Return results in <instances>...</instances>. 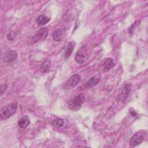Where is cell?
Returning <instances> with one entry per match:
<instances>
[{"label": "cell", "instance_id": "1", "mask_svg": "<svg viewBox=\"0 0 148 148\" xmlns=\"http://www.w3.org/2000/svg\"><path fill=\"white\" fill-rule=\"evenodd\" d=\"M17 108V104L14 103H10L3 106L0 111V119L1 120H6L12 116L16 112Z\"/></svg>", "mask_w": 148, "mask_h": 148}, {"label": "cell", "instance_id": "2", "mask_svg": "<svg viewBox=\"0 0 148 148\" xmlns=\"http://www.w3.org/2000/svg\"><path fill=\"white\" fill-rule=\"evenodd\" d=\"M84 100V95L80 94L75 97L74 98L70 100L68 103L67 106L68 109L72 110H77L80 109L83 103Z\"/></svg>", "mask_w": 148, "mask_h": 148}, {"label": "cell", "instance_id": "3", "mask_svg": "<svg viewBox=\"0 0 148 148\" xmlns=\"http://www.w3.org/2000/svg\"><path fill=\"white\" fill-rule=\"evenodd\" d=\"M146 134V131L144 130H141L137 132L131 138L129 141L130 146L133 147L140 145L144 140Z\"/></svg>", "mask_w": 148, "mask_h": 148}, {"label": "cell", "instance_id": "4", "mask_svg": "<svg viewBox=\"0 0 148 148\" xmlns=\"http://www.w3.org/2000/svg\"><path fill=\"white\" fill-rule=\"evenodd\" d=\"M49 33V30L46 27L41 28L38 31L29 39V42L31 44H35L39 41L45 40Z\"/></svg>", "mask_w": 148, "mask_h": 148}, {"label": "cell", "instance_id": "5", "mask_svg": "<svg viewBox=\"0 0 148 148\" xmlns=\"http://www.w3.org/2000/svg\"><path fill=\"white\" fill-rule=\"evenodd\" d=\"M81 76L79 74L72 75L63 85V88L65 90H71L75 88L80 82Z\"/></svg>", "mask_w": 148, "mask_h": 148}, {"label": "cell", "instance_id": "6", "mask_svg": "<svg viewBox=\"0 0 148 148\" xmlns=\"http://www.w3.org/2000/svg\"><path fill=\"white\" fill-rule=\"evenodd\" d=\"M17 59V53L15 50H10L4 55V60L9 64H14Z\"/></svg>", "mask_w": 148, "mask_h": 148}, {"label": "cell", "instance_id": "7", "mask_svg": "<svg viewBox=\"0 0 148 148\" xmlns=\"http://www.w3.org/2000/svg\"><path fill=\"white\" fill-rule=\"evenodd\" d=\"M86 58V50L85 47H82V48L79 50L75 55V61L77 63L79 64H82Z\"/></svg>", "mask_w": 148, "mask_h": 148}, {"label": "cell", "instance_id": "8", "mask_svg": "<svg viewBox=\"0 0 148 148\" xmlns=\"http://www.w3.org/2000/svg\"><path fill=\"white\" fill-rule=\"evenodd\" d=\"M130 91V85L128 84H126L124 88H123L122 91L120 92V93L119 94L117 97V100L119 101H122L124 102L125 101V99L127 98L129 92Z\"/></svg>", "mask_w": 148, "mask_h": 148}, {"label": "cell", "instance_id": "9", "mask_svg": "<svg viewBox=\"0 0 148 148\" xmlns=\"http://www.w3.org/2000/svg\"><path fill=\"white\" fill-rule=\"evenodd\" d=\"M101 80V77L98 75H95L91 77L84 84L86 88H90L97 85Z\"/></svg>", "mask_w": 148, "mask_h": 148}, {"label": "cell", "instance_id": "10", "mask_svg": "<svg viewBox=\"0 0 148 148\" xmlns=\"http://www.w3.org/2000/svg\"><path fill=\"white\" fill-rule=\"evenodd\" d=\"M114 63L112 58H106L103 64V72H106L110 70L114 66Z\"/></svg>", "mask_w": 148, "mask_h": 148}, {"label": "cell", "instance_id": "11", "mask_svg": "<svg viewBox=\"0 0 148 148\" xmlns=\"http://www.w3.org/2000/svg\"><path fill=\"white\" fill-rule=\"evenodd\" d=\"M75 48V43L72 41L70 42L68 46H67V47L66 49V50H65V52L64 53V58L65 60L68 59L70 56L71 55V54L73 52V50Z\"/></svg>", "mask_w": 148, "mask_h": 148}, {"label": "cell", "instance_id": "12", "mask_svg": "<svg viewBox=\"0 0 148 148\" xmlns=\"http://www.w3.org/2000/svg\"><path fill=\"white\" fill-rule=\"evenodd\" d=\"M64 36V31L61 29L55 30L53 33V38L56 41H60Z\"/></svg>", "mask_w": 148, "mask_h": 148}, {"label": "cell", "instance_id": "13", "mask_svg": "<svg viewBox=\"0 0 148 148\" xmlns=\"http://www.w3.org/2000/svg\"><path fill=\"white\" fill-rule=\"evenodd\" d=\"M50 20V18L47 17L46 16H45V15H40L39 16H38V17L37 18L36 23L39 25L42 26V25H44L46 24H47Z\"/></svg>", "mask_w": 148, "mask_h": 148}, {"label": "cell", "instance_id": "14", "mask_svg": "<svg viewBox=\"0 0 148 148\" xmlns=\"http://www.w3.org/2000/svg\"><path fill=\"white\" fill-rule=\"evenodd\" d=\"M29 120L28 118V117L25 116L23 118H21L18 122V125L23 128H26L29 124Z\"/></svg>", "mask_w": 148, "mask_h": 148}, {"label": "cell", "instance_id": "15", "mask_svg": "<svg viewBox=\"0 0 148 148\" xmlns=\"http://www.w3.org/2000/svg\"><path fill=\"white\" fill-rule=\"evenodd\" d=\"M64 123V120L60 118H57L53 120L51 122V125L55 127H61L63 126Z\"/></svg>", "mask_w": 148, "mask_h": 148}, {"label": "cell", "instance_id": "16", "mask_svg": "<svg viewBox=\"0 0 148 148\" xmlns=\"http://www.w3.org/2000/svg\"><path fill=\"white\" fill-rule=\"evenodd\" d=\"M50 61L49 60H45L43 64H42L41 66V71L42 72H47L50 68Z\"/></svg>", "mask_w": 148, "mask_h": 148}, {"label": "cell", "instance_id": "17", "mask_svg": "<svg viewBox=\"0 0 148 148\" xmlns=\"http://www.w3.org/2000/svg\"><path fill=\"white\" fill-rule=\"evenodd\" d=\"M7 87H7L6 84H2V85L1 86V88H0V89H1V95H2L3 92H5V91L7 89Z\"/></svg>", "mask_w": 148, "mask_h": 148}]
</instances>
